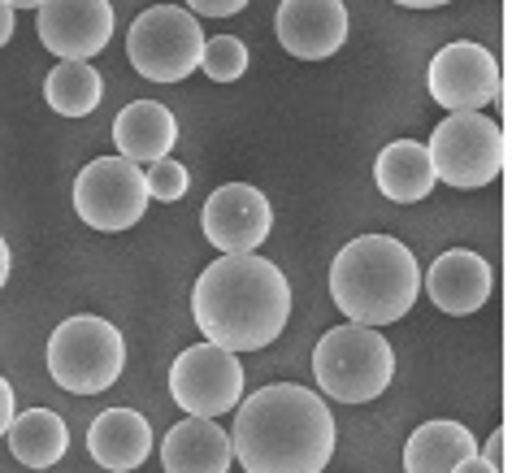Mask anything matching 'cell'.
<instances>
[{"instance_id": "cell-1", "label": "cell", "mask_w": 512, "mask_h": 473, "mask_svg": "<svg viewBox=\"0 0 512 473\" xmlns=\"http://www.w3.org/2000/svg\"><path fill=\"white\" fill-rule=\"evenodd\" d=\"M235 408L230 452L243 473H322L335 456V417L309 387L270 382Z\"/></svg>"}, {"instance_id": "cell-2", "label": "cell", "mask_w": 512, "mask_h": 473, "mask_svg": "<svg viewBox=\"0 0 512 473\" xmlns=\"http://www.w3.org/2000/svg\"><path fill=\"white\" fill-rule=\"evenodd\" d=\"M191 313L204 343L226 352H261L287 330L291 287L274 261L243 252V257H217L196 278Z\"/></svg>"}, {"instance_id": "cell-3", "label": "cell", "mask_w": 512, "mask_h": 473, "mask_svg": "<svg viewBox=\"0 0 512 473\" xmlns=\"http://www.w3.org/2000/svg\"><path fill=\"white\" fill-rule=\"evenodd\" d=\"M330 296L352 326H391L421 296L417 257L391 235H361L330 265Z\"/></svg>"}, {"instance_id": "cell-4", "label": "cell", "mask_w": 512, "mask_h": 473, "mask_svg": "<svg viewBox=\"0 0 512 473\" xmlns=\"http://www.w3.org/2000/svg\"><path fill=\"white\" fill-rule=\"evenodd\" d=\"M313 378L322 382V395L339 404H369L391 387L395 352L391 339L374 326H335L313 348Z\"/></svg>"}, {"instance_id": "cell-5", "label": "cell", "mask_w": 512, "mask_h": 473, "mask_svg": "<svg viewBox=\"0 0 512 473\" xmlns=\"http://www.w3.org/2000/svg\"><path fill=\"white\" fill-rule=\"evenodd\" d=\"M126 343L122 330L105 317H70L48 335V374L70 395H100L122 378Z\"/></svg>"}, {"instance_id": "cell-6", "label": "cell", "mask_w": 512, "mask_h": 473, "mask_svg": "<svg viewBox=\"0 0 512 473\" xmlns=\"http://www.w3.org/2000/svg\"><path fill=\"white\" fill-rule=\"evenodd\" d=\"M426 152H430L434 178H443L456 191H473L504 174L508 139H504V126H495L482 113H447L430 131Z\"/></svg>"}, {"instance_id": "cell-7", "label": "cell", "mask_w": 512, "mask_h": 473, "mask_svg": "<svg viewBox=\"0 0 512 473\" xmlns=\"http://www.w3.org/2000/svg\"><path fill=\"white\" fill-rule=\"evenodd\" d=\"M200 53L204 27L178 5H152L126 31V57L152 83H183L200 70Z\"/></svg>"}, {"instance_id": "cell-8", "label": "cell", "mask_w": 512, "mask_h": 473, "mask_svg": "<svg viewBox=\"0 0 512 473\" xmlns=\"http://www.w3.org/2000/svg\"><path fill=\"white\" fill-rule=\"evenodd\" d=\"M74 209L100 235L131 230L148 209L144 170L126 157H96L74 178Z\"/></svg>"}, {"instance_id": "cell-9", "label": "cell", "mask_w": 512, "mask_h": 473, "mask_svg": "<svg viewBox=\"0 0 512 473\" xmlns=\"http://www.w3.org/2000/svg\"><path fill=\"white\" fill-rule=\"evenodd\" d=\"M170 395L187 417H222L243 400V365L235 352L196 343L170 365Z\"/></svg>"}, {"instance_id": "cell-10", "label": "cell", "mask_w": 512, "mask_h": 473, "mask_svg": "<svg viewBox=\"0 0 512 473\" xmlns=\"http://www.w3.org/2000/svg\"><path fill=\"white\" fill-rule=\"evenodd\" d=\"M200 226H204V239H209L222 257H243V252H256L270 239L274 209L256 187L226 183L204 200Z\"/></svg>"}, {"instance_id": "cell-11", "label": "cell", "mask_w": 512, "mask_h": 473, "mask_svg": "<svg viewBox=\"0 0 512 473\" xmlns=\"http://www.w3.org/2000/svg\"><path fill=\"white\" fill-rule=\"evenodd\" d=\"M430 96L439 100L447 113H478L499 96V61L486 53L482 44H447L430 61Z\"/></svg>"}, {"instance_id": "cell-12", "label": "cell", "mask_w": 512, "mask_h": 473, "mask_svg": "<svg viewBox=\"0 0 512 473\" xmlns=\"http://www.w3.org/2000/svg\"><path fill=\"white\" fill-rule=\"evenodd\" d=\"M35 31L61 61L100 57L113 40V5L109 0H44Z\"/></svg>"}, {"instance_id": "cell-13", "label": "cell", "mask_w": 512, "mask_h": 473, "mask_svg": "<svg viewBox=\"0 0 512 473\" xmlns=\"http://www.w3.org/2000/svg\"><path fill=\"white\" fill-rule=\"evenodd\" d=\"M274 31L287 57L326 61L348 40V5L343 0H283Z\"/></svg>"}, {"instance_id": "cell-14", "label": "cell", "mask_w": 512, "mask_h": 473, "mask_svg": "<svg viewBox=\"0 0 512 473\" xmlns=\"http://www.w3.org/2000/svg\"><path fill=\"white\" fill-rule=\"evenodd\" d=\"M426 296L452 317H469L491 300V265L478 252L452 248L426 270Z\"/></svg>"}, {"instance_id": "cell-15", "label": "cell", "mask_w": 512, "mask_h": 473, "mask_svg": "<svg viewBox=\"0 0 512 473\" xmlns=\"http://www.w3.org/2000/svg\"><path fill=\"white\" fill-rule=\"evenodd\" d=\"M87 452L100 469L109 473H131L148 460L152 452V426L135 408H105L92 430H87Z\"/></svg>"}, {"instance_id": "cell-16", "label": "cell", "mask_w": 512, "mask_h": 473, "mask_svg": "<svg viewBox=\"0 0 512 473\" xmlns=\"http://www.w3.org/2000/svg\"><path fill=\"white\" fill-rule=\"evenodd\" d=\"M235 452H230V434L213 417H187L165 434L161 465L165 473H226Z\"/></svg>"}, {"instance_id": "cell-17", "label": "cell", "mask_w": 512, "mask_h": 473, "mask_svg": "<svg viewBox=\"0 0 512 473\" xmlns=\"http://www.w3.org/2000/svg\"><path fill=\"white\" fill-rule=\"evenodd\" d=\"M174 139H178V122H174L170 109L157 105V100H131V105L118 113V122H113L118 157L135 161V165L170 157Z\"/></svg>"}, {"instance_id": "cell-18", "label": "cell", "mask_w": 512, "mask_h": 473, "mask_svg": "<svg viewBox=\"0 0 512 473\" xmlns=\"http://www.w3.org/2000/svg\"><path fill=\"white\" fill-rule=\"evenodd\" d=\"M469 456H478V439L460 421H426L404 443V473H456Z\"/></svg>"}, {"instance_id": "cell-19", "label": "cell", "mask_w": 512, "mask_h": 473, "mask_svg": "<svg viewBox=\"0 0 512 473\" xmlns=\"http://www.w3.org/2000/svg\"><path fill=\"white\" fill-rule=\"evenodd\" d=\"M374 178H378V191L395 204H413V200H426L434 191V165H430V152L426 144L417 139H395L378 152L374 161Z\"/></svg>"}, {"instance_id": "cell-20", "label": "cell", "mask_w": 512, "mask_h": 473, "mask_svg": "<svg viewBox=\"0 0 512 473\" xmlns=\"http://www.w3.org/2000/svg\"><path fill=\"white\" fill-rule=\"evenodd\" d=\"M9 452H14L27 469H53L70 447V430L53 408H27L9 421Z\"/></svg>"}, {"instance_id": "cell-21", "label": "cell", "mask_w": 512, "mask_h": 473, "mask_svg": "<svg viewBox=\"0 0 512 473\" xmlns=\"http://www.w3.org/2000/svg\"><path fill=\"white\" fill-rule=\"evenodd\" d=\"M44 96L61 118H87L105 96V79L92 61H57L44 83Z\"/></svg>"}, {"instance_id": "cell-22", "label": "cell", "mask_w": 512, "mask_h": 473, "mask_svg": "<svg viewBox=\"0 0 512 473\" xmlns=\"http://www.w3.org/2000/svg\"><path fill=\"white\" fill-rule=\"evenodd\" d=\"M200 70L209 74L213 83H235V79H243V70H248V44L235 40V35H213V40H204Z\"/></svg>"}, {"instance_id": "cell-23", "label": "cell", "mask_w": 512, "mask_h": 473, "mask_svg": "<svg viewBox=\"0 0 512 473\" xmlns=\"http://www.w3.org/2000/svg\"><path fill=\"white\" fill-rule=\"evenodd\" d=\"M144 183H148V196H152V200H165V204H174V200H183V196H187V187H191V174H187V165H183V161H170V157H161V161H152V165H148Z\"/></svg>"}, {"instance_id": "cell-24", "label": "cell", "mask_w": 512, "mask_h": 473, "mask_svg": "<svg viewBox=\"0 0 512 473\" xmlns=\"http://www.w3.org/2000/svg\"><path fill=\"white\" fill-rule=\"evenodd\" d=\"M243 5H248V0H187V14H196V18H230V14H239Z\"/></svg>"}, {"instance_id": "cell-25", "label": "cell", "mask_w": 512, "mask_h": 473, "mask_svg": "<svg viewBox=\"0 0 512 473\" xmlns=\"http://www.w3.org/2000/svg\"><path fill=\"white\" fill-rule=\"evenodd\" d=\"M478 456H482V460H486V465H491L495 473H508V430L499 426V430L491 434V439H486V447H482Z\"/></svg>"}, {"instance_id": "cell-26", "label": "cell", "mask_w": 512, "mask_h": 473, "mask_svg": "<svg viewBox=\"0 0 512 473\" xmlns=\"http://www.w3.org/2000/svg\"><path fill=\"white\" fill-rule=\"evenodd\" d=\"M18 413V400H14V387H9V378H0V439L9 434V421Z\"/></svg>"}, {"instance_id": "cell-27", "label": "cell", "mask_w": 512, "mask_h": 473, "mask_svg": "<svg viewBox=\"0 0 512 473\" xmlns=\"http://www.w3.org/2000/svg\"><path fill=\"white\" fill-rule=\"evenodd\" d=\"M14 40V9H9V0H0V48Z\"/></svg>"}, {"instance_id": "cell-28", "label": "cell", "mask_w": 512, "mask_h": 473, "mask_svg": "<svg viewBox=\"0 0 512 473\" xmlns=\"http://www.w3.org/2000/svg\"><path fill=\"white\" fill-rule=\"evenodd\" d=\"M9 265H14V257H9V244H5V235H0V287L9 283Z\"/></svg>"}, {"instance_id": "cell-29", "label": "cell", "mask_w": 512, "mask_h": 473, "mask_svg": "<svg viewBox=\"0 0 512 473\" xmlns=\"http://www.w3.org/2000/svg\"><path fill=\"white\" fill-rule=\"evenodd\" d=\"M395 5H404V9H443V5H452V0H395Z\"/></svg>"}, {"instance_id": "cell-30", "label": "cell", "mask_w": 512, "mask_h": 473, "mask_svg": "<svg viewBox=\"0 0 512 473\" xmlns=\"http://www.w3.org/2000/svg\"><path fill=\"white\" fill-rule=\"evenodd\" d=\"M456 473H495V469H491V465H486V460H482V456H469V460H465V465H460Z\"/></svg>"}, {"instance_id": "cell-31", "label": "cell", "mask_w": 512, "mask_h": 473, "mask_svg": "<svg viewBox=\"0 0 512 473\" xmlns=\"http://www.w3.org/2000/svg\"><path fill=\"white\" fill-rule=\"evenodd\" d=\"M44 0H9V9H40Z\"/></svg>"}]
</instances>
